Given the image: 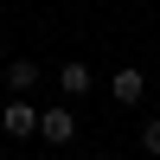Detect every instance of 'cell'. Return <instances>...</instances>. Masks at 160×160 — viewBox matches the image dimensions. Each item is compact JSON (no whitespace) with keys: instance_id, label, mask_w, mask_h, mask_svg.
<instances>
[{"instance_id":"1","label":"cell","mask_w":160,"mask_h":160,"mask_svg":"<svg viewBox=\"0 0 160 160\" xmlns=\"http://www.w3.org/2000/svg\"><path fill=\"white\" fill-rule=\"evenodd\" d=\"M38 135H45V141H51V148H64V141H71V135H77V115H71V109H64V102H51V109H45V115H38Z\"/></svg>"},{"instance_id":"2","label":"cell","mask_w":160,"mask_h":160,"mask_svg":"<svg viewBox=\"0 0 160 160\" xmlns=\"http://www.w3.org/2000/svg\"><path fill=\"white\" fill-rule=\"evenodd\" d=\"M58 90H64V96H90V90H96V71H90L83 58L58 64Z\"/></svg>"},{"instance_id":"3","label":"cell","mask_w":160,"mask_h":160,"mask_svg":"<svg viewBox=\"0 0 160 160\" xmlns=\"http://www.w3.org/2000/svg\"><path fill=\"white\" fill-rule=\"evenodd\" d=\"M141 90H148V71H135V64H122V71L109 77V96L122 102V109H128V102H141Z\"/></svg>"},{"instance_id":"4","label":"cell","mask_w":160,"mask_h":160,"mask_svg":"<svg viewBox=\"0 0 160 160\" xmlns=\"http://www.w3.org/2000/svg\"><path fill=\"white\" fill-rule=\"evenodd\" d=\"M0 122H7V135H13V141L38 135V109H32V102H7V109H0Z\"/></svg>"},{"instance_id":"5","label":"cell","mask_w":160,"mask_h":160,"mask_svg":"<svg viewBox=\"0 0 160 160\" xmlns=\"http://www.w3.org/2000/svg\"><path fill=\"white\" fill-rule=\"evenodd\" d=\"M32 83H38V64H32V58H13V64H7V90H13V96H26Z\"/></svg>"},{"instance_id":"6","label":"cell","mask_w":160,"mask_h":160,"mask_svg":"<svg viewBox=\"0 0 160 160\" xmlns=\"http://www.w3.org/2000/svg\"><path fill=\"white\" fill-rule=\"evenodd\" d=\"M141 154H148V160H160V115L141 128Z\"/></svg>"},{"instance_id":"7","label":"cell","mask_w":160,"mask_h":160,"mask_svg":"<svg viewBox=\"0 0 160 160\" xmlns=\"http://www.w3.org/2000/svg\"><path fill=\"white\" fill-rule=\"evenodd\" d=\"M51 160H64V154H51Z\"/></svg>"}]
</instances>
